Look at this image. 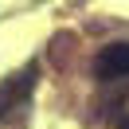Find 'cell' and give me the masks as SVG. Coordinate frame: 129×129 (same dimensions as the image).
I'll list each match as a JSON object with an SVG mask.
<instances>
[{
  "instance_id": "obj_3",
  "label": "cell",
  "mask_w": 129,
  "mask_h": 129,
  "mask_svg": "<svg viewBox=\"0 0 129 129\" xmlns=\"http://www.w3.org/2000/svg\"><path fill=\"white\" fill-rule=\"evenodd\" d=\"M121 129H129V117H121Z\"/></svg>"
},
{
  "instance_id": "obj_1",
  "label": "cell",
  "mask_w": 129,
  "mask_h": 129,
  "mask_svg": "<svg viewBox=\"0 0 129 129\" xmlns=\"http://www.w3.org/2000/svg\"><path fill=\"white\" fill-rule=\"evenodd\" d=\"M35 78H39V67L27 63L24 71L8 74V78L0 82V121H4V125L20 117V110L27 106V98H31V90H35Z\"/></svg>"
},
{
  "instance_id": "obj_2",
  "label": "cell",
  "mask_w": 129,
  "mask_h": 129,
  "mask_svg": "<svg viewBox=\"0 0 129 129\" xmlns=\"http://www.w3.org/2000/svg\"><path fill=\"white\" fill-rule=\"evenodd\" d=\"M129 74V43H106L94 59V78L113 82V78H125Z\"/></svg>"
}]
</instances>
